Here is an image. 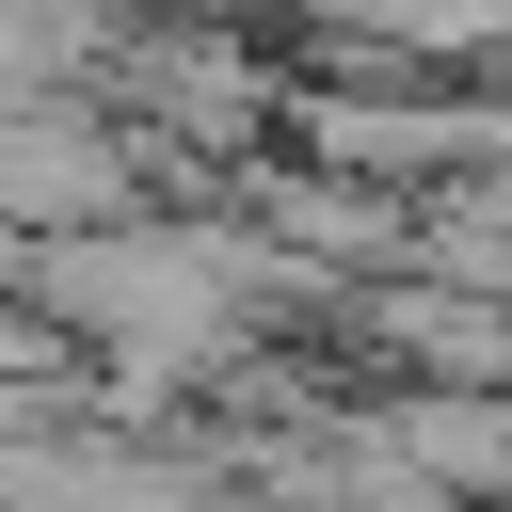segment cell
I'll return each instance as SVG.
<instances>
[{
    "label": "cell",
    "instance_id": "obj_2",
    "mask_svg": "<svg viewBox=\"0 0 512 512\" xmlns=\"http://www.w3.org/2000/svg\"><path fill=\"white\" fill-rule=\"evenodd\" d=\"M128 192V160L96 144V128H64V112H0V208H112Z\"/></svg>",
    "mask_w": 512,
    "mask_h": 512
},
{
    "label": "cell",
    "instance_id": "obj_1",
    "mask_svg": "<svg viewBox=\"0 0 512 512\" xmlns=\"http://www.w3.org/2000/svg\"><path fill=\"white\" fill-rule=\"evenodd\" d=\"M48 304H80L112 352H128V384H160V368H192L208 336H224V304H240V272H224V240H64L48 256Z\"/></svg>",
    "mask_w": 512,
    "mask_h": 512
}]
</instances>
